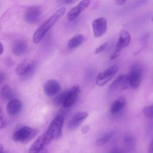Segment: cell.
<instances>
[{"instance_id":"1","label":"cell","mask_w":153,"mask_h":153,"mask_svg":"<svg viewBox=\"0 0 153 153\" xmlns=\"http://www.w3.org/2000/svg\"><path fill=\"white\" fill-rule=\"evenodd\" d=\"M65 11L66 8L65 7L59 8L43 23H42V25L36 30L33 35V42L35 44L39 43L44 38L45 35L54 26L56 22L64 15Z\"/></svg>"},{"instance_id":"2","label":"cell","mask_w":153,"mask_h":153,"mask_svg":"<svg viewBox=\"0 0 153 153\" xmlns=\"http://www.w3.org/2000/svg\"><path fill=\"white\" fill-rule=\"evenodd\" d=\"M63 121V117L62 115H57L54 118V119L50 124L47 130L45 133L51 141L54 139H58L62 137V130Z\"/></svg>"},{"instance_id":"3","label":"cell","mask_w":153,"mask_h":153,"mask_svg":"<svg viewBox=\"0 0 153 153\" xmlns=\"http://www.w3.org/2000/svg\"><path fill=\"white\" fill-rule=\"evenodd\" d=\"M36 134L37 131L35 129L30 127H23L13 133L12 139L16 142L26 143L32 140Z\"/></svg>"},{"instance_id":"4","label":"cell","mask_w":153,"mask_h":153,"mask_svg":"<svg viewBox=\"0 0 153 153\" xmlns=\"http://www.w3.org/2000/svg\"><path fill=\"white\" fill-rule=\"evenodd\" d=\"M130 40L131 36L128 32L126 30H122L120 32L115 51L111 56L110 59L111 60H114L118 57L120 55L121 51L128 45L130 42Z\"/></svg>"},{"instance_id":"5","label":"cell","mask_w":153,"mask_h":153,"mask_svg":"<svg viewBox=\"0 0 153 153\" xmlns=\"http://www.w3.org/2000/svg\"><path fill=\"white\" fill-rule=\"evenodd\" d=\"M142 69L140 65L136 64L130 69L127 74L129 86L133 90L137 89L140 84Z\"/></svg>"},{"instance_id":"6","label":"cell","mask_w":153,"mask_h":153,"mask_svg":"<svg viewBox=\"0 0 153 153\" xmlns=\"http://www.w3.org/2000/svg\"><path fill=\"white\" fill-rule=\"evenodd\" d=\"M118 70L116 65L111 66L100 72L96 76V82L99 86H103L108 83L115 75Z\"/></svg>"},{"instance_id":"7","label":"cell","mask_w":153,"mask_h":153,"mask_svg":"<svg viewBox=\"0 0 153 153\" xmlns=\"http://www.w3.org/2000/svg\"><path fill=\"white\" fill-rule=\"evenodd\" d=\"M42 9L38 5L29 7L25 13V20L29 24L36 23L41 17Z\"/></svg>"},{"instance_id":"8","label":"cell","mask_w":153,"mask_h":153,"mask_svg":"<svg viewBox=\"0 0 153 153\" xmlns=\"http://www.w3.org/2000/svg\"><path fill=\"white\" fill-rule=\"evenodd\" d=\"M52 141L47 137L45 133L40 136L32 144L29 149V153H38L44 149L45 147Z\"/></svg>"},{"instance_id":"9","label":"cell","mask_w":153,"mask_h":153,"mask_svg":"<svg viewBox=\"0 0 153 153\" xmlns=\"http://www.w3.org/2000/svg\"><path fill=\"white\" fill-rule=\"evenodd\" d=\"M92 29L94 36L99 38L103 35L107 30V20L104 17L97 18L92 23Z\"/></svg>"},{"instance_id":"10","label":"cell","mask_w":153,"mask_h":153,"mask_svg":"<svg viewBox=\"0 0 153 153\" xmlns=\"http://www.w3.org/2000/svg\"><path fill=\"white\" fill-rule=\"evenodd\" d=\"M60 83L56 79H50L47 80L43 85V91L45 95L52 97L57 95L60 91Z\"/></svg>"},{"instance_id":"11","label":"cell","mask_w":153,"mask_h":153,"mask_svg":"<svg viewBox=\"0 0 153 153\" xmlns=\"http://www.w3.org/2000/svg\"><path fill=\"white\" fill-rule=\"evenodd\" d=\"M90 3V0H81L76 6L71 8L68 12L67 15L68 20L73 21L77 18L80 14L87 8Z\"/></svg>"},{"instance_id":"12","label":"cell","mask_w":153,"mask_h":153,"mask_svg":"<svg viewBox=\"0 0 153 153\" xmlns=\"http://www.w3.org/2000/svg\"><path fill=\"white\" fill-rule=\"evenodd\" d=\"M81 93V89L78 85H74L70 90H69L65 100L63 103V106L65 108H68L71 106L77 100L79 94Z\"/></svg>"},{"instance_id":"13","label":"cell","mask_w":153,"mask_h":153,"mask_svg":"<svg viewBox=\"0 0 153 153\" xmlns=\"http://www.w3.org/2000/svg\"><path fill=\"white\" fill-rule=\"evenodd\" d=\"M129 86L127 74H121L119 75L112 82L109 87V91H114L117 89H126Z\"/></svg>"},{"instance_id":"14","label":"cell","mask_w":153,"mask_h":153,"mask_svg":"<svg viewBox=\"0 0 153 153\" xmlns=\"http://www.w3.org/2000/svg\"><path fill=\"white\" fill-rule=\"evenodd\" d=\"M87 117L88 114L85 112H79L76 113L69 122V128L75 129L77 128Z\"/></svg>"},{"instance_id":"15","label":"cell","mask_w":153,"mask_h":153,"mask_svg":"<svg viewBox=\"0 0 153 153\" xmlns=\"http://www.w3.org/2000/svg\"><path fill=\"white\" fill-rule=\"evenodd\" d=\"M22 108V103L20 100L13 99L9 101L7 105V112L10 115H16L20 112Z\"/></svg>"},{"instance_id":"16","label":"cell","mask_w":153,"mask_h":153,"mask_svg":"<svg viewBox=\"0 0 153 153\" xmlns=\"http://www.w3.org/2000/svg\"><path fill=\"white\" fill-rule=\"evenodd\" d=\"M28 50V45L23 40H17L14 42L12 51L13 53L16 56H21L25 54Z\"/></svg>"},{"instance_id":"17","label":"cell","mask_w":153,"mask_h":153,"mask_svg":"<svg viewBox=\"0 0 153 153\" xmlns=\"http://www.w3.org/2000/svg\"><path fill=\"white\" fill-rule=\"evenodd\" d=\"M126 99L124 97H120L115 100L110 106V112L112 114L120 112L126 105Z\"/></svg>"},{"instance_id":"18","label":"cell","mask_w":153,"mask_h":153,"mask_svg":"<svg viewBox=\"0 0 153 153\" xmlns=\"http://www.w3.org/2000/svg\"><path fill=\"white\" fill-rule=\"evenodd\" d=\"M84 41V36L82 34H77L71 38L68 42V46L69 48H74L78 47Z\"/></svg>"},{"instance_id":"19","label":"cell","mask_w":153,"mask_h":153,"mask_svg":"<svg viewBox=\"0 0 153 153\" xmlns=\"http://www.w3.org/2000/svg\"><path fill=\"white\" fill-rule=\"evenodd\" d=\"M29 68L30 63L27 62H23L17 65L16 68V73L17 75L22 77L27 74L29 69Z\"/></svg>"},{"instance_id":"20","label":"cell","mask_w":153,"mask_h":153,"mask_svg":"<svg viewBox=\"0 0 153 153\" xmlns=\"http://www.w3.org/2000/svg\"><path fill=\"white\" fill-rule=\"evenodd\" d=\"M0 95L3 100H8L12 98L13 92L10 87L8 85H5L2 87L0 91Z\"/></svg>"},{"instance_id":"21","label":"cell","mask_w":153,"mask_h":153,"mask_svg":"<svg viewBox=\"0 0 153 153\" xmlns=\"http://www.w3.org/2000/svg\"><path fill=\"white\" fill-rule=\"evenodd\" d=\"M68 91L69 90H66L56 95V97L53 100V103L54 105H56V106H58L62 104L63 105L65 100V98L67 96V94L68 93Z\"/></svg>"},{"instance_id":"22","label":"cell","mask_w":153,"mask_h":153,"mask_svg":"<svg viewBox=\"0 0 153 153\" xmlns=\"http://www.w3.org/2000/svg\"><path fill=\"white\" fill-rule=\"evenodd\" d=\"M113 134H114L113 131H111V132H109V133L105 134L103 136H102V137H100L96 141V146H102L105 145L111 139Z\"/></svg>"},{"instance_id":"23","label":"cell","mask_w":153,"mask_h":153,"mask_svg":"<svg viewBox=\"0 0 153 153\" xmlns=\"http://www.w3.org/2000/svg\"><path fill=\"white\" fill-rule=\"evenodd\" d=\"M36 65H37L36 61H32V62H30L29 69L28 72H27V74L25 76H22V79L25 80V79L30 78L33 75V73H34V72L36 69Z\"/></svg>"},{"instance_id":"24","label":"cell","mask_w":153,"mask_h":153,"mask_svg":"<svg viewBox=\"0 0 153 153\" xmlns=\"http://www.w3.org/2000/svg\"><path fill=\"white\" fill-rule=\"evenodd\" d=\"M143 114L149 118H153V103L149 106H146L143 109Z\"/></svg>"},{"instance_id":"25","label":"cell","mask_w":153,"mask_h":153,"mask_svg":"<svg viewBox=\"0 0 153 153\" xmlns=\"http://www.w3.org/2000/svg\"><path fill=\"white\" fill-rule=\"evenodd\" d=\"M124 139L125 143L127 146L132 147V145L134 144V139L132 135L130 133H126L124 136Z\"/></svg>"},{"instance_id":"26","label":"cell","mask_w":153,"mask_h":153,"mask_svg":"<svg viewBox=\"0 0 153 153\" xmlns=\"http://www.w3.org/2000/svg\"><path fill=\"white\" fill-rule=\"evenodd\" d=\"M107 44H108L107 42H105L102 43L101 45H100L98 47H97V48L95 49L94 53L95 54H99V53H100L101 52H102V51L105 49V48L106 47Z\"/></svg>"},{"instance_id":"27","label":"cell","mask_w":153,"mask_h":153,"mask_svg":"<svg viewBox=\"0 0 153 153\" xmlns=\"http://www.w3.org/2000/svg\"><path fill=\"white\" fill-rule=\"evenodd\" d=\"M5 79V74L2 72L0 71V84H2Z\"/></svg>"},{"instance_id":"28","label":"cell","mask_w":153,"mask_h":153,"mask_svg":"<svg viewBox=\"0 0 153 153\" xmlns=\"http://www.w3.org/2000/svg\"><path fill=\"white\" fill-rule=\"evenodd\" d=\"M5 125V120L2 115L0 112V128H2Z\"/></svg>"},{"instance_id":"29","label":"cell","mask_w":153,"mask_h":153,"mask_svg":"<svg viewBox=\"0 0 153 153\" xmlns=\"http://www.w3.org/2000/svg\"><path fill=\"white\" fill-rule=\"evenodd\" d=\"M126 1L127 0H115V2L116 5L118 6H121L126 3Z\"/></svg>"},{"instance_id":"30","label":"cell","mask_w":153,"mask_h":153,"mask_svg":"<svg viewBox=\"0 0 153 153\" xmlns=\"http://www.w3.org/2000/svg\"><path fill=\"white\" fill-rule=\"evenodd\" d=\"M148 152H149V153H153V139L149 144V148H148Z\"/></svg>"},{"instance_id":"31","label":"cell","mask_w":153,"mask_h":153,"mask_svg":"<svg viewBox=\"0 0 153 153\" xmlns=\"http://www.w3.org/2000/svg\"><path fill=\"white\" fill-rule=\"evenodd\" d=\"M3 51H4V47L2 43L0 42V55L3 53Z\"/></svg>"},{"instance_id":"32","label":"cell","mask_w":153,"mask_h":153,"mask_svg":"<svg viewBox=\"0 0 153 153\" xmlns=\"http://www.w3.org/2000/svg\"><path fill=\"white\" fill-rule=\"evenodd\" d=\"M0 153H4V148L2 145L0 143Z\"/></svg>"},{"instance_id":"33","label":"cell","mask_w":153,"mask_h":153,"mask_svg":"<svg viewBox=\"0 0 153 153\" xmlns=\"http://www.w3.org/2000/svg\"><path fill=\"white\" fill-rule=\"evenodd\" d=\"M73 1H74V0H65V2H66V3H67V4H69V3H71V2H72Z\"/></svg>"},{"instance_id":"34","label":"cell","mask_w":153,"mask_h":153,"mask_svg":"<svg viewBox=\"0 0 153 153\" xmlns=\"http://www.w3.org/2000/svg\"><path fill=\"white\" fill-rule=\"evenodd\" d=\"M38 153H47V150H45V149H43L42 151H41V152H38Z\"/></svg>"},{"instance_id":"35","label":"cell","mask_w":153,"mask_h":153,"mask_svg":"<svg viewBox=\"0 0 153 153\" xmlns=\"http://www.w3.org/2000/svg\"><path fill=\"white\" fill-rule=\"evenodd\" d=\"M151 20H152V22H153V16H152V17H151Z\"/></svg>"}]
</instances>
